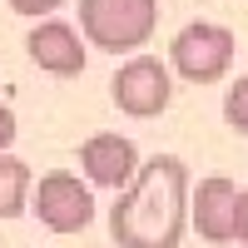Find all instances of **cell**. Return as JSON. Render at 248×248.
Instances as JSON below:
<instances>
[{"label":"cell","mask_w":248,"mask_h":248,"mask_svg":"<svg viewBox=\"0 0 248 248\" xmlns=\"http://www.w3.org/2000/svg\"><path fill=\"white\" fill-rule=\"evenodd\" d=\"M233 199H238V189L229 179H203L199 184V194H194L199 238H209V243H229L233 238Z\"/></svg>","instance_id":"ba28073f"},{"label":"cell","mask_w":248,"mask_h":248,"mask_svg":"<svg viewBox=\"0 0 248 248\" xmlns=\"http://www.w3.org/2000/svg\"><path fill=\"white\" fill-rule=\"evenodd\" d=\"M25 199H30V169H25V159L0 154V218H20V214H25Z\"/></svg>","instance_id":"9c48e42d"},{"label":"cell","mask_w":248,"mask_h":248,"mask_svg":"<svg viewBox=\"0 0 248 248\" xmlns=\"http://www.w3.org/2000/svg\"><path fill=\"white\" fill-rule=\"evenodd\" d=\"M189 218V169L174 154L139 164L109 209V233L124 248H174Z\"/></svg>","instance_id":"6da1fadb"},{"label":"cell","mask_w":248,"mask_h":248,"mask_svg":"<svg viewBox=\"0 0 248 248\" xmlns=\"http://www.w3.org/2000/svg\"><path fill=\"white\" fill-rule=\"evenodd\" d=\"M79 169L99 189H124L134 179V169H139V149L124 134H94V139L79 144Z\"/></svg>","instance_id":"8992f818"},{"label":"cell","mask_w":248,"mask_h":248,"mask_svg":"<svg viewBox=\"0 0 248 248\" xmlns=\"http://www.w3.org/2000/svg\"><path fill=\"white\" fill-rule=\"evenodd\" d=\"M223 119H229L238 134H248V75L229 85V99H223Z\"/></svg>","instance_id":"30bf717a"},{"label":"cell","mask_w":248,"mask_h":248,"mask_svg":"<svg viewBox=\"0 0 248 248\" xmlns=\"http://www.w3.org/2000/svg\"><path fill=\"white\" fill-rule=\"evenodd\" d=\"M60 5H65V0H10V10H20V15H50V10H60Z\"/></svg>","instance_id":"8fae6325"},{"label":"cell","mask_w":248,"mask_h":248,"mask_svg":"<svg viewBox=\"0 0 248 248\" xmlns=\"http://www.w3.org/2000/svg\"><path fill=\"white\" fill-rule=\"evenodd\" d=\"M233 238H243V243H248V189L233 199Z\"/></svg>","instance_id":"7c38bea8"},{"label":"cell","mask_w":248,"mask_h":248,"mask_svg":"<svg viewBox=\"0 0 248 248\" xmlns=\"http://www.w3.org/2000/svg\"><path fill=\"white\" fill-rule=\"evenodd\" d=\"M159 25V0H79V30L99 50H139Z\"/></svg>","instance_id":"7a4b0ae2"},{"label":"cell","mask_w":248,"mask_h":248,"mask_svg":"<svg viewBox=\"0 0 248 248\" xmlns=\"http://www.w3.org/2000/svg\"><path fill=\"white\" fill-rule=\"evenodd\" d=\"M25 209H35V218L45 223L50 233H79L94 218V199H90V189L75 174L55 169V174L40 179V189H35V199H25Z\"/></svg>","instance_id":"277c9868"},{"label":"cell","mask_w":248,"mask_h":248,"mask_svg":"<svg viewBox=\"0 0 248 248\" xmlns=\"http://www.w3.org/2000/svg\"><path fill=\"white\" fill-rule=\"evenodd\" d=\"M169 94H174L169 70H164L154 55H134L129 65L114 75V105H119L124 114H134V119L164 114V109H169Z\"/></svg>","instance_id":"5b68a950"},{"label":"cell","mask_w":248,"mask_h":248,"mask_svg":"<svg viewBox=\"0 0 248 248\" xmlns=\"http://www.w3.org/2000/svg\"><path fill=\"white\" fill-rule=\"evenodd\" d=\"M10 144H15V109H10V105H0V154H5Z\"/></svg>","instance_id":"4fadbf2b"},{"label":"cell","mask_w":248,"mask_h":248,"mask_svg":"<svg viewBox=\"0 0 248 248\" xmlns=\"http://www.w3.org/2000/svg\"><path fill=\"white\" fill-rule=\"evenodd\" d=\"M169 60H174V70L189 79V85H214V79H223L229 65H233V30L209 25V20L184 25L174 35V45H169Z\"/></svg>","instance_id":"3957f363"},{"label":"cell","mask_w":248,"mask_h":248,"mask_svg":"<svg viewBox=\"0 0 248 248\" xmlns=\"http://www.w3.org/2000/svg\"><path fill=\"white\" fill-rule=\"evenodd\" d=\"M25 50L40 70H50V75H79L85 70V45H79V35L75 25H65V20H45V25H35L30 40H25Z\"/></svg>","instance_id":"52a82bcc"}]
</instances>
